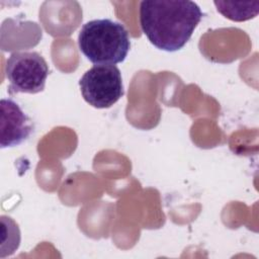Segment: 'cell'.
I'll list each match as a JSON object with an SVG mask.
<instances>
[{
	"instance_id": "obj_1",
	"label": "cell",
	"mask_w": 259,
	"mask_h": 259,
	"mask_svg": "<svg viewBox=\"0 0 259 259\" xmlns=\"http://www.w3.org/2000/svg\"><path fill=\"white\" fill-rule=\"evenodd\" d=\"M203 13L188 0H150L140 3L143 32L157 49L175 52L190 39Z\"/></svg>"
},
{
	"instance_id": "obj_2",
	"label": "cell",
	"mask_w": 259,
	"mask_h": 259,
	"mask_svg": "<svg viewBox=\"0 0 259 259\" xmlns=\"http://www.w3.org/2000/svg\"><path fill=\"white\" fill-rule=\"evenodd\" d=\"M78 46L91 63L116 65L126 58L131 40L123 24L108 18L94 19L81 27Z\"/></svg>"
},
{
	"instance_id": "obj_3",
	"label": "cell",
	"mask_w": 259,
	"mask_h": 259,
	"mask_svg": "<svg viewBox=\"0 0 259 259\" xmlns=\"http://www.w3.org/2000/svg\"><path fill=\"white\" fill-rule=\"evenodd\" d=\"M84 100L95 108H108L124 94L121 73L115 65H94L79 81Z\"/></svg>"
},
{
	"instance_id": "obj_4",
	"label": "cell",
	"mask_w": 259,
	"mask_h": 259,
	"mask_svg": "<svg viewBox=\"0 0 259 259\" xmlns=\"http://www.w3.org/2000/svg\"><path fill=\"white\" fill-rule=\"evenodd\" d=\"M10 93L35 94L45 89L49 76L46 60L36 52H16L6 62Z\"/></svg>"
},
{
	"instance_id": "obj_5",
	"label": "cell",
	"mask_w": 259,
	"mask_h": 259,
	"mask_svg": "<svg viewBox=\"0 0 259 259\" xmlns=\"http://www.w3.org/2000/svg\"><path fill=\"white\" fill-rule=\"evenodd\" d=\"M0 146L11 148L26 141L33 131V124L19 104L10 98H2L0 103Z\"/></svg>"
},
{
	"instance_id": "obj_6",
	"label": "cell",
	"mask_w": 259,
	"mask_h": 259,
	"mask_svg": "<svg viewBox=\"0 0 259 259\" xmlns=\"http://www.w3.org/2000/svg\"><path fill=\"white\" fill-rule=\"evenodd\" d=\"M220 13L234 21H245L255 17L259 12V2L214 1Z\"/></svg>"
},
{
	"instance_id": "obj_7",
	"label": "cell",
	"mask_w": 259,
	"mask_h": 259,
	"mask_svg": "<svg viewBox=\"0 0 259 259\" xmlns=\"http://www.w3.org/2000/svg\"><path fill=\"white\" fill-rule=\"evenodd\" d=\"M2 238H1V254L0 257L4 258L7 255L13 254L20 244V231L17 224L10 217H1Z\"/></svg>"
}]
</instances>
